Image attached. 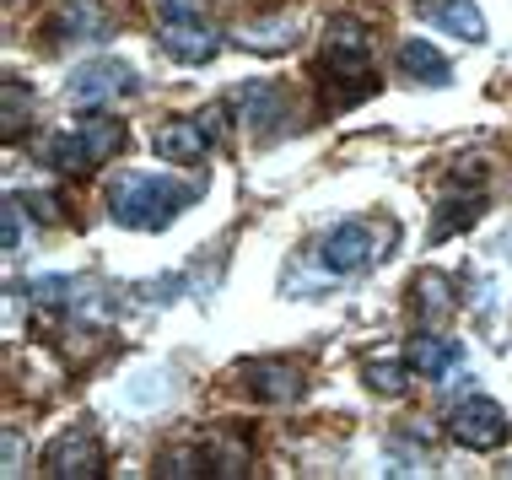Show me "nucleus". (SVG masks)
Returning <instances> with one entry per match:
<instances>
[{"label":"nucleus","instance_id":"obj_1","mask_svg":"<svg viewBox=\"0 0 512 480\" xmlns=\"http://www.w3.org/2000/svg\"><path fill=\"white\" fill-rule=\"evenodd\" d=\"M189 200H195V184H178L173 173L135 168V173L114 178V189H108V216L130 232H157V227H168Z\"/></svg>","mask_w":512,"mask_h":480},{"label":"nucleus","instance_id":"obj_2","mask_svg":"<svg viewBox=\"0 0 512 480\" xmlns=\"http://www.w3.org/2000/svg\"><path fill=\"white\" fill-rule=\"evenodd\" d=\"M119 141H124V130L114 125V119H103V114L98 119H76V125L54 130L44 141V162L60 168V173H92L119 152Z\"/></svg>","mask_w":512,"mask_h":480},{"label":"nucleus","instance_id":"obj_3","mask_svg":"<svg viewBox=\"0 0 512 480\" xmlns=\"http://www.w3.org/2000/svg\"><path fill=\"white\" fill-rule=\"evenodd\" d=\"M394 243V227L389 222H340L318 243V265L329 276H356V270H372Z\"/></svg>","mask_w":512,"mask_h":480},{"label":"nucleus","instance_id":"obj_4","mask_svg":"<svg viewBox=\"0 0 512 480\" xmlns=\"http://www.w3.org/2000/svg\"><path fill=\"white\" fill-rule=\"evenodd\" d=\"M221 135V108H205L200 119H168V125L151 130V152L173 168H195L211 152V141Z\"/></svg>","mask_w":512,"mask_h":480},{"label":"nucleus","instance_id":"obj_5","mask_svg":"<svg viewBox=\"0 0 512 480\" xmlns=\"http://www.w3.org/2000/svg\"><path fill=\"white\" fill-rule=\"evenodd\" d=\"M130 92H135V71L119 60H87L65 81V103L71 108H108V103L130 98Z\"/></svg>","mask_w":512,"mask_h":480},{"label":"nucleus","instance_id":"obj_6","mask_svg":"<svg viewBox=\"0 0 512 480\" xmlns=\"http://www.w3.org/2000/svg\"><path fill=\"white\" fill-rule=\"evenodd\" d=\"M448 432H453V443L486 454V448H496L507 437V410L496 400H486V394H469V400H459L448 410Z\"/></svg>","mask_w":512,"mask_h":480},{"label":"nucleus","instance_id":"obj_7","mask_svg":"<svg viewBox=\"0 0 512 480\" xmlns=\"http://www.w3.org/2000/svg\"><path fill=\"white\" fill-rule=\"evenodd\" d=\"M324 60H329V71L367 81V71H372V27L362 17H335L329 33H324Z\"/></svg>","mask_w":512,"mask_h":480},{"label":"nucleus","instance_id":"obj_8","mask_svg":"<svg viewBox=\"0 0 512 480\" xmlns=\"http://www.w3.org/2000/svg\"><path fill=\"white\" fill-rule=\"evenodd\" d=\"M108 470V459H103V443L92 432H60L49 443V454H44V475H60V480H98Z\"/></svg>","mask_w":512,"mask_h":480},{"label":"nucleus","instance_id":"obj_9","mask_svg":"<svg viewBox=\"0 0 512 480\" xmlns=\"http://www.w3.org/2000/svg\"><path fill=\"white\" fill-rule=\"evenodd\" d=\"M238 125H248L254 135H275L281 125H292V103L275 81H243L238 87Z\"/></svg>","mask_w":512,"mask_h":480},{"label":"nucleus","instance_id":"obj_10","mask_svg":"<svg viewBox=\"0 0 512 480\" xmlns=\"http://www.w3.org/2000/svg\"><path fill=\"white\" fill-rule=\"evenodd\" d=\"M157 38H162V49H168L173 60H184V65H211L221 54V33L205 27L200 17H168Z\"/></svg>","mask_w":512,"mask_h":480},{"label":"nucleus","instance_id":"obj_11","mask_svg":"<svg viewBox=\"0 0 512 480\" xmlns=\"http://www.w3.org/2000/svg\"><path fill=\"white\" fill-rule=\"evenodd\" d=\"M243 383L254 400H270V405H286L302 394V367L297 362H248L243 367Z\"/></svg>","mask_w":512,"mask_h":480},{"label":"nucleus","instance_id":"obj_12","mask_svg":"<svg viewBox=\"0 0 512 480\" xmlns=\"http://www.w3.org/2000/svg\"><path fill=\"white\" fill-rule=\"evenodd\" d=\"M394 65L405 81H415V87H448V60H442L426 38H405L394 54Z\"/></svg>","mask_w":512,"mask_h":480},{"label":"nucleus","instance_id":"obj_13","mask_svg":"<svg viewBox=\"0 0 512 480\" xmlns=\"http://www.w3.org/2000/svg\"><path fill=\"white\" fill-rule=\"evenodd\" d=\"M426 22L442 27V33H453V38H464V44H480V38H486V17H480L475 0H432V6H426Z\"/></svg>","mask_w":512,"mask_h":480},{"label":"nucleus","instance_id":"obj_14","mask_svg":"<svg viewBox=\"0 0 512 480\" xmlns=\"http://www.w3.org/2000/svg\"><path fill=\"white\" fill-rule=\"evenodd\" d=\"M405 362L415 367V373H426V378H442L453 362H459V340H448V335H415L410 346H405Z\"/></svg>","mask_w":512,"mask_h":480},{"label":"nucleus","instance_id":"obj_15","mask_svg":"<svg viewBox=\"0 0 512 480\" xmlns=\"http://www.w3.org/2000/svg\"><path fill=\"white\" fill-rule=\"evenodd\" d=\"M200 448H205V464H211V475H243V470H248V443H238V437L211 432Z\"/></svg>","mask_w":512,"mask_h":480},{"label":"nucleus","instance_id":"obj_16","mask_svg":"<svg viewBox=\"0 0 512 480\" xmlns=\"http://www.w3.org/2000/svg\"><path fill=\"white\" fill-rule=\"evenodd\" d=\"M448 276H437V270H426V276H415V286H410V297H415V308H421V319H442L453 303H448Z\"/></svg>","mask_w":512,"mask_h":480},{"label":"nucleus","instance_id":"obj_17","mask_svg":"<svg viewBox=\"0 0 512 480\" xmlns=\"http://www.w3.org/2000/svg\"><path fill=\"white\" fill-rule=\"evenodd\" d=\"M480 205H486V195H459V200H442L437 222H432V238H448L453 227H469L480 216Z\"/></svg>","mask_w":512,"mask_h":480},{"label":"nucleus","instance_id":"obj_18","mask_svg":"<svg viewBox=\"0 0 512 480\" xmlns=\"http://www.w3.org/2000/svg\"><path fill=\"white\" fill-rule=\"evenodd\" d=\"M54 33H103V11L87 6V0H71V6H60V17H54Z\"/></svg>","mask_w":512,"mask_h":480},{"label":"nucleus","instance_id":"obj_19","mask_svg":"<svg viewBox=\"0 0 512 480\" xmlns=\"http://www.w3.org/2000/svg\"><path fill=\"white\" fill-rule=\"evenodd\" d=\"M367 389H378V394H389V400H394V394H405V383H410V362H383V356H378V362H367Z\"/></svg>","mask_w":512,"mask_h":480},{"label":"nucleus","instance_id":"obj_20","mask_svg":"<svg viewBox=\"0 0 512 480\" xmlns=\"http://www.w3.org/2000/svg\"><path fill=\"white\" fill-rule=\"evenodd\" d=\"M33 108V98L22 92V81H6V141H17L22 135V114Z\"/></svg>","mask_w":512,"mask_h":480},{"label":"nucleus","instance_id":"obj_21","mask_svg":"<svg viewBox=\"0 0 512 480\" xmlns=\"http://www.w3.org/2000/svg\"><path fill=\"white\" fill-rule=\"evenodd\" d=\"M6 254H22V195L6 200Z\"/></svg>","mask_w":512,"mask_h":480},{"label":"nucleus","instance_id":"obj_22","mask_svg":"<svg viewBox=\"0 0 512 480\" xmlns=\"http://www.w3.org/2000/svg\"><path fill=\"white\" fill-rule=\"evenodd\" d=\"M157 6H162V17H200L205 0H157Z\"/></svg>","mask_w":512,"mask_h":480},{"label":"nucleus","instance_id":"obj_23","mask_svg":"<svg viewBox=\"0 0 512 480\" xmlns=\"http://www.w3.org/2000/svg\"><path fill=\"white\" fill-rule=\"evenodd\" d=\"M6 475H22V443H17V432H6Z\"/></svg>","mask_w":512,"mask_h":480},{"label":"nucleus","instance_id":"obj_24","mask_svg":"<svg viewBox=\"0 0 512 480\" xmlns=\"http://www.w3.org/2000/svg\"><path fill=\"white\" fill-rule=\"evenodd\" d=\"M507 249H512V243H507Z\"/></svg>","mask_w":512,"mask_h":480}]
</instances>
